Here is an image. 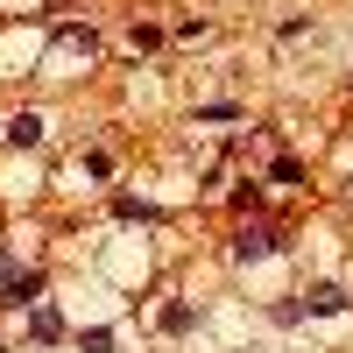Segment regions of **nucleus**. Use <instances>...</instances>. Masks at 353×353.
<instances>
[{"label":"nucleus","instance_id":"obj_2","mask_svg":"<svg viewBox=\"0 0 353 353\" xmlns=\"http://www.w3.org/2000/svg\"><path fill=\"white\" fill-rule=\"evenodd\" d=\"M304 318H346V290L339 283H318V290H304Z\"/></svg>","mask_w":353,"mask_h":353},{"label":"nucleus","instance_id":"obj_1","mask_svg":"<svg viewBox=\"0 0 353 353\" xmlns=\"http://www.w3.org/2000/svg\"><path fill=\"white\" fill-rule=\"evenodd\" d=\"M0 304L36 311V304H43V276H36V269H14V276H8V290H0Z\"/></svg>","mask_w":353,"mask_h":353},{"label":"nucleus","instance_id":"obj_8","mask_svg":"<svg viewBox=\"0 0 353 353\" xmlns=\"http://www.w3.org/2000/svg\"><path fill=\"white\" fill-rule=\"evenodd\" d=\"M78 353H113V332L92 325V332H78Z\"/></svg>","mask_w":353,"mask_h":353},{"label":"nucleus","instance_id":"obj_5","mask_svg":"<svg viewBox=\"0 0 353 353\" xmlns=\"http://www.w3.org/2000/svg\"><path fill=\"white\" fill-rule=\"evenodd\" d=\"M8 141H14V149H36V141H43V113H14V121H8Z\"/></svg>","mask_w":353,"mask_h":353},{"label":"nucleus","instance_id":"obj_3","mask_svg":"<svg viewBox=\"0 0 353 353\" xmlns=\"http://www.w3.org/2000/svg\"><path fill=\"white\" fill-rule=\"evenodd\" d=\"M92 28H64V36H57V57H50V64H78V57H85V64H92Z\"/></svg>","mask_w":353,"mask_h":353},{"label":"nucleus","instance_id":"obj_4","mask_svg":"<svg viewBox=\"0 0 353 353\" xmlns=\"http://www.w3.org/2000/svg\"><path fill=\"white\" fill-rule=\"evenodd\" d=\"M283 241H276V226H248L241 233V241H233V254H241V261H261V254H276Z\"/></svg>","mask_w":353,"mask_h":353},{"label":"nucleus","instance_id":"obj_7","mask_svg":"<svg viewBox=\"0 0 353 353\" xmlns=\"http://www.w3.org/2000/svg\"><path fill=\"white\" fill-rule=\"evenodd\" d=\"M191 325H198V311H191L184 297H176V304H163V332H170V339H184Z\"/></svg>","mask_w":353,"mask_h":353},{"label":"nucleus","instance_id":"obj_6","mask_svg":"<svg viewBox=\"0 0 353 353\" xmlns=\"http://www.w3.org/2000/svg\"><path fill=\"white\" fill-rule=\"evenodd\" d=\"M28 332H36L43 346H57V339H64V318H57L50 304H36V311H28Z\"/></svg>","mask_w":353,"mask_h":353}]
</instances>
